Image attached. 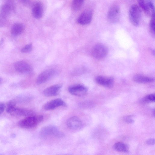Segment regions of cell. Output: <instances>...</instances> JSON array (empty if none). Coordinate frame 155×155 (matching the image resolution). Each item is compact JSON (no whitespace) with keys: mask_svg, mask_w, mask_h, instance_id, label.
I'll return each instance as SVG.
<instances>
[{"mask_svg":"<svg viewBox=\"0 0 155 155\" xmlns=\"http://www.w3.org/2000/svg\"><path fill=\"white\" fill-rule=\"evenodd\" d=\"M15 101H10L7 104V112L11 115L17 117H28L35 114V112L32 110L27 109L16 107Z\"/></svg>","mask_w":155,"mask_h":155,"instance_id":"6da1fadb","label":"cell"},{"mask_svg":"<svg viewBox=\"0 0 155 155\" xmlns=\"http://www.w3.org/2000/svg\"><path fill=\"white\" fill-rule=\"evenodd\" d=\"M42 115H32L27 117L19 121L18 126L24 129H30L33 128L40 123L43 119Z\"/></svg>","mask_w":155,"mask_h":155,"instance_id":"7a4b0ae2","label":"cell"},{"mask_svg":"<svg viewBox=\"0 0 155 155\" xmlns=\"http://www.w3.org/2000/svg\"><path fill=\"white\" fill-rule=\"evenodd\" d=\"M40 135L43 137H62L64 136V133L56 126L49 125L43 127L40 131Z\"/></svg>","mask_w":155,"mask_h":155,"instance_id":"3957f363","label":"cell"},{"mask_svg":"<svg viewBox=\"0 0 155 155\" xmlns=\"http://www.w3.org/2000/svg\"><path fill=\"white\" fill-rule=\"evenodd\" d=\"M141 11L137 4L132 5L130 7L129 12L130 21L132 24L137 26L140 24L141 17Z\"/></svg>","mask_w":155,"mask_h":155,"instance_id":"277c9868","label":"cell"},{"mask_svg":"<svg viewBox=\"0 0 155 155\" xmlns=\"http://www.w3.org/2000/svg\"><path fill=\"white\" fill-rule=\"evenodd\" d=\"M139 7L148 17L155 14V9L151 0H137Z\"/></svg>","mask_w":155,"mask_h":155,"instance_id":"5b68a950","label":"cell"},{"mask_svg":"<svg viewBox=\"0 0 155 155\" xmlns=\"http://www.w3.org/2000/svg\"><path fill=\"white\" fill-rule=\"evenodd\" d=\"M108 53L107 47L104 45L99 43L95 45L92 50V54L94 57L97 59L104 58Z\"/></svg>","mask_w":155,"mask_h":155,"instance_id":"8992f818","label":"cell"},{"mask_svg":"<svg viewBox=\"0 0 155 155\" xmlns=\"http://www.w3.org/2000/svg\"><path fill=\"white\" fill-rule=\"evenodd\" d=\"M57 73L54 69H50L45 70L38 76L36 80L38 84H41L45 83L54 77Z\"/></svg>","mask_w":155,"mask_h":155,"instance_id":"52a82bcc","label":"cell"},{"mask_svg":"<svg viewBox=\"0 0 155 155\" xmlns=\"http://www.w3.org/2000/svg\"><path fill=\"white\" fill-rule=\"evenodd\" d=\"M120 11L119 7L116 5L111 7L109 10L107 15V21L110 23H114L119 21Z\"/></svg>","mask_w":155,"mask_h":155,"instance_id":"ba28073f","label":"cell"},{"mask_svg":"<svg viewBox=\"0 0 155 155\" xmlns=\"http://www.w3.org/2000/svg\"><path fill=\"white\" fill-rule=\"evenodd\" d=\"M14 67L18 72L22 74H28L31 73L32 70L31 65L27 62L20 61L16 62Z\"/></svg>","mask_w":155,"mask_h":155,"instance_id":"9c48e42d","label":"cell"},{"mask_svg":"<svg viewBox=\"0 0 155 155\" xmlns=\"http://www.w3.org/2000/svg\"><path fill=\"white\" fill-rule=\"evenodd\" d=\"M66 104L61 99L58 98L51 100L43 106V109L46 110H54L61 106H65Z\"/></svg>","mask_w":155,"mask_h":155,"instance_id":"30bf717a","label":"cell"},{"mask_svg":"<svg viewBox=\"0 0 155 155\" xmlns=\"http://www.w3.org/2000/svg\"><path fill=\"white\" fill-rule=\"evenodd\" d=\"M87 88L81 84H76L70 86L68 88L69 92L71 94L78 96L85 95L87 91Z\"/></svg>","mask_w":155,"mask_h":155,"instance_id":"8fae6325","label":"cell"},{"mask_svg":"<svg viewBox=\"0 0 155 155\" xmlns=\"http://www.w3.org/2000/svg\"><path fill=\"white\" fill-rule=\"evenodd\" d=\"M66 125L69 129L73 130H77L82 127L83 123L80 118L74 116L70 117L67 120Z\"/></svg>","mask_w":155,"mask_h":155,"instance_id":"7c38bea8","label":"cell"},{"mask_svg":"<svg viewBox=\"0 0 155 155\" xmlns=\"http://www.w3.org/2000/svg\"><path fill=\"white\" fill-rule=\"evenodd\" d=\"M93 12L91 10H87L83 12L77 19L78 23L81 25L89 24L92 20Z\"/></svg>","mask_w":155,"mask_h":155,"instance_id":"4fadbf2b","label":"cell"},{"mask_svg":"<svg viewBox=\"0 0 155 155\" xmlns=\"http://www.w3.org/2000/svg\"><path fill=\"white\" fill-rule=\"evenodd\" d=\"M95 81L98 84L108 88H111L113 86L114 82L113 78L102 76L97 77Z\"/></svg>","mask_w":155,"mask_h":155,"instance_id":"5bb4252c","label":"cell"},{"mask_svg":"<svg viewBox=\"0 0 155 155\" xmlns=\"http://www.w3.org/2000/svg\"><path fill=\"white\" fill-rule=\"evenodd\" d=\"M62 87L60 84H55L49 87L43 91L44 95L46 97H51L57 95Z\"/></svg>","mask_w":155,"mask_h":155,"instance_id":"9a60e30c","label":"cell"},{"mask_svg":"<svg viewBox=\"0 0 155 155\" xmlns=\"http://www.w3.org/2000/svg\"><path fill=\"white\" fill-rule=\"evenodd\" d=\"M32 14L35 18L38 19L42 17L43 14V8L42 4L40 2H36L33 5Z\"/></svg>","mask_w":155,"mask_h":155,"instance_id":"2e32d148","label":"cell"},{"mask_svg":"<svg viewBox=\"0 0 155 155\" xmlns=\"http://www.w3.org/2000/svg\"><path fill=\"white\" fill-rule=\"evenodd\" d=\"M10 9L9 6L7 5H4L2 7L0 12V27L2 26L5 24Z\"/></svg>","mask_w":155,"mask_h":155,"instance_id":"e0dca14e","label":"cell"},{"mask_svg":"<svg viewBox=\"0 0 155 155\" xmlns=\"http://www.w3.org/2000/svg\"><path fill=\"white\" fill-rule=\"evenodd\" d=\"M25 28V25L22 23H15L12 27L11 30V34L14 36H17L23 32Z\"/></svg>","mask_w":155,"mask_h":155,"instance_id":"ac0fdd59","label":"cell"},{"mask_svg":"<svg viewBox=\"0 0 155 155\" xmlns=\"http://www.w3.org/2000/svg\"><path fill=\"white\" fill-rule=\"evenodd\" d=\"M134 81L140 83H150L153 82L154 79L153 78L146 76L142 75L137 74L133 77Z\"/></svg>","mask_w":155,"mask_h":155,"instance_id":"d6986e66","label":"cell"},{"mask_svg":"<svg viewBox=\"0 0 155 155\" xmlns=\"http://www.w3.org/2000/svg\"><path fill=\"white\" fill-rule=\"evenodd\" d=\"M116 151L127 153L129 151V146L128 144L122 142H118L115 143L113 147Z\"/></svg>","mask_w":155,"mask_h":155,"instance_id":"ffe728a7","label":"cell"},{"mask_svg":"<svg viewBox=\"0 0 155 155\" xmlns=\"http://www.w3.org/2000/svg\"><path fill=\"white\" fill-rule=\"evenodd\" d=\"M84 0H73L72 3V9L75 11L79 10L82 7Z\"/></svg>","mask_w":155,"mask_h":155,"instance_id":"44dd1931","label":"cell"},{"mask_svg":"<svg viewBox=\"0 0 155 155\" xmlns=\"http://www.w3.org/2000/svg\"><path fill=\"white\" fill-rule=\"evenodd\" d=\"M150 31L154 37L155 34V14L151 17V19L149 25Z\"/></svg>","mask_w":155,"mask_h":155,"instance_id":"7402d4cb","label":"cell"},{"mask_svg":"<svg viewBox=\"0 0 155 155\" xmlns=\"http://www.w3.org/2000/svg\"><path fill=\"white\" fill-rule=\"evenodd\" d=\"M32 48V44L31 43H30L27 45L22 48L21 50V51L23 53H28L31 51Z\"/></svg>","mask_w":155,"mask_h":155,"instance_id":"603a6c76","label":"cell"},{"mask_svg":"<svg viewBox=\"0 0 155 155\" xmlns=\"http://www.w3.org/2000/svg\"><path fill=\"white\" fill-rule=\"evenodd\" d=\"M155 100V96L154 94H151L146 96L144 98V102H154Z\"/></svg>","mask_w":155,"mask_h":155,"instance_id":"cb8c5ba5","label":"cell"},{"mask_svg":"<svg viewBox=\"0 0 155 155\" xmlns=\"http://www.w3.org/2000/svg\"><path fill=\"white\" fill-rule=\"evenodd\" d=\"M124 119V121L128 123H132L134 122V120L131 118V116L125 117Z\"/></svg>","mask_w":155,"mask_h":155,"instance_id":"d4e9b609","label":"cell"},{"mask_svg":"<svg viewBox=\"0 0 155 155\" xmlns=\"http://www.w3.org/2000/svg\"><path fill=\"white\" fill-rule=\"evenodd\" d=\"M147 143L149 145H153L155 143V140L153 138L149 139L147 141Z\"/></svg>","mask_w":155,"mask_h":155,"instance_id":"484cf974","label":"cell"},{"mask_svg":"<svg viewBox=\"0 0 155 155\" xmlns=\"http://www.w3.org/2000/svg\"><path fill=\"white\" fill-rule=\"evenodd\" d=\"M5 108V106L4 103L0 102V114L4 111Z\"/></svg>","mask_w":155,"mask_h":155,"instance_id":"4316f807","label":"cell"},{"mask_svg":"<svg viewBox=\"0 0 155 155\" xmlns=\"http://www.w3.org/2000/svg\"><path fill=\"white\" fill-rule=\"evenodd\" d=\"M22 2H28L29 0H21Z\"/></svg>","mask_w":155,"mask_h":155,"instance_id":"83f0119b","label":"cell"},{"mask_svg":"<svg viewBox=\"0 0 155 155\" xmlns=\"http://www.w3.org/2000/svg\"><path fill=\"white\" fill-rule=\"evenodd\" d=\"M2 81V79L0 78V83H1Z\"/></svg>","mask_w":155,"mask_h":155,"instance_id":"f1b7e54d","label":"cell"}]
</instances>
